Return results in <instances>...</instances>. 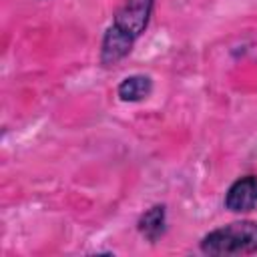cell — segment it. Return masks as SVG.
<instances>
[{
	"label": "cell",
	"mask_w": 257,
	"mask_h": 257,
	"mask_svg": "<svg viewBox=\"0 0 257 257\" xmlns=\"http://www.w3.org/2000/svg\"><path fill=\"white\" fill-rule=\"evenodd\" d=\"M201 251L215 257L257 253V223L233 221L225 227H219L201 239Z\"/></svg>",
	"instance_id": "cell-1"
},
{
	"label": "cell",
	"mask_w": 257,
	"mask_h": 257,
	"mask_svg": "<svg viewBox=\"0 0 257 257\" xmlns=\"http://www.w3.org/2000/svg\"><path fill=\"white\" fill-rule=\"evenodd\" d=\"M153 6H155V0H124L116 10L110 28H114L116 32L124 34L135 42L147 30L151 22Z\"/></svg>",
	"instance_id": "cell-2"
},
{
	"label": "cell",
	"mask_w": 257,
	"mask_h": 257,
	"mask_svg": "<svg viewBox=\"0 0 257 257\" xmlns=\"http://www.w3.org/2000/svg\"><path fill=\"white\" fill-rule=\"evenodd\" d=\"M257 207V177H239L225 193V209L233 213H249Z\"/></svg>",
	"instance_id": "cell-3"
},
{
	"label": "cell",
	"mask_w": 257,
	"mask_h": 257,
	"mask_svg": "<svg viewBox=\"0 0 257 257\" xmlns=\"http://www.w3.org/2000/svg\"><path fill=\"white\" fill-rule=\"evenodd\" d=\"M133 40L126 38L124 34L116 32L114 28H106L104 36H102V44H100V62L102 66H114L118 64L124 56H128V52L133 50Z\"/></svg>",
	"instance_id": "cell-4"
},
{
	"label": "cell",
	"mask_w": 257,
	"mask_h": 257,
	"mask_svg": "<svg viewBox=\"0 0 257 257\" xmlns=\"http://www.w3.org/2000/svg\"><path fill=\"white\" fill-rule=\"evenodd\" d=\"M137 227H139V233L147 241H151V243L159 241L167 231V207L165 205H153L151 209H147L139 217Z\"/></svg>",
	"instance_id": "cell-5"
},
{
	"label": "cell",
	"mask_w": 257,
	"mask_h": 257,
	"mask_svg": "<svg viewBox=\"0 0 257 257\" xmlns=\"http://www.w3.org/2000/svg\"><path fill=\"white\" fill-rule=\"evenodd\" d=\"M153 92V78L147 74H131L116 86V94L124 102H139L151 96Z\"/></svg>",
	"instance_id": "cell-6"
}]
</instances>
